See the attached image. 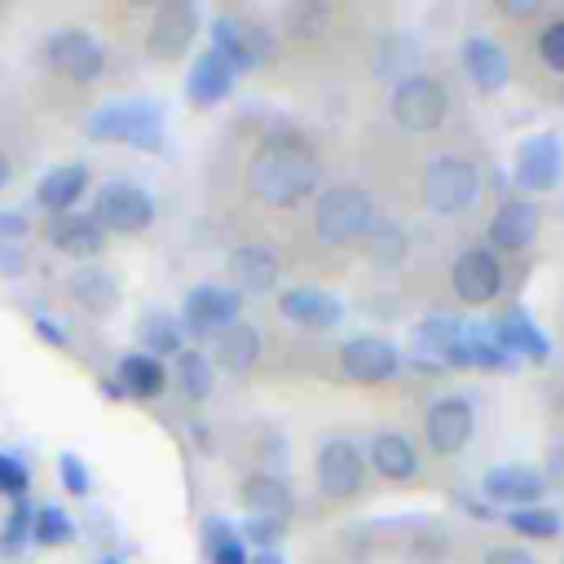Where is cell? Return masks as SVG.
<instances>
[{"instance_id":"obj_35","label":"cell","mask_w":564,"mask_h":564,"mask_svg":"<svg viewBox=\"0 0 564 564\" xmlns=\"http://www.w3.org/2000/svg\"><path fill=\"white\" fill-rule=\"evenodd\" d=\"M75 538V520L62 511V507H40L35 516H31V542H40V546H62V542H70Z\"/></svg>"},{"instance_id":"obj_37","label":"cell","mask_w":564,"mask_h":564,"mask_svg":"<svg viewBox=\"0 0 564 564\" xmlns=\"http://www.w3.org/2000/svg\"><path fill=\"white\" fill-rule=\"evenodd\" d=\"M533 48H538V62L555 75H564V18H546L533 35Z\"/></svg>"},{"instance_id":"obj_50","label":"cell","mask_w":564,"mask_h":564,"mask_svg":"<svg viewBox=\"0 0 564 564\" xmlns=\"http://www.w3.org/2000/svg\"><path fill=\"white\" fill-rule=\"evenodd\" d=\"M9 181H13V163H9V154L0 150V189H4Z\"/></svg>"},{"instance_id":"obj_23","label":"cell","mask_w":564,"mask_h":564,"mask_svg":"<svg viewBox=\"0 0 564 564\" xmlns=\"http://www.w3.org/2000/svg\"><path fill=\"white\" fill-rule=\"evenodd\" d=\"M234 79H238V70H234L216 48H207V53H198V62H194V70H189L185 93H189L194 106H216V101H225V97L234 93Z\"/></svg>"},{"instance_id":"obj_4","label":"cell","mask_w":564,"mask_h":564,"mask_svg":"<svg viewBox=\"0 0 564 564\" xmlns=\"http://www.w3.org/2000/svg\"><path fill=\"white\" fill-rule=\"evenodd\" d=\"M388 115H392V123H397L401 132H414V137L436 132V128L449 119V88H445L436 75L414 70V75H405V79L392 84Z\"/></svg>"},{"instance_id":"obj_24","label":"cell","mask_w":564,"mask_h":564,"mask_svg":"<svg viewBox=\"0 0 564 564\" xmlns=\"http://www.w3.org/2000/svg\"><path fill=\"white\" fill-rule=\"evenodd\" d=\"M366 463L383 476V480H414L419 476V449L405 432H379L366 449Z\"/></svg>"},{"instance_id":"obj_33","label":"cell","mask_w":564,"mask_h":564,"mask_svg":"<svg viewBox=\"0 0 564 564\" xmlns=\"http://www.w3.org/2000/svg\"><path fill=\"white\" fill-rule=\"evenodd\" d=\"M176 388H181L189 401H207L212 388H216L212 357L198 352V348H181V352H176Z\"/></svg>"},{"instance_id":"obj_6","label":"cell","mask_w":564,"mask_h":564,"mask_svg":"<svg viewBox=\"0 0 564 564\" xmlns=\"http://www.w3.org/2000/svg\"><path fill=\"white\" fill-rule=\"evenodd\" d=\"M212 48L234 70H251V66L273 57V31L247 13H216L212 18Z\"/></svg>"},{"instance_id":"obj_20","label":"cell","mask_w":564,"mask_h":564,"mask_svg":"<svg viewBox=\"0 0 564 564\" xmlns=\"http://www.w3.org/2000/svg\"><path fill=\"white\" fill-rule=\"evenodd\" d=\"M458 57H463L467 79H471L480 93H498V88L511 79V57H507V48H502L498 40H489V35H467L463 48H458Z\"/></svg>"},{"instance_id":"obj_3","label":"cell","mask_w":564,"mask_h":564,"mask_svg":"<svg viewBox=\"0 0 564 564\" xmlns=\"http://www.w3.org/2000/svg\"><path fill=\"white\" fill-rule=\"evenodd\" d=\"M419 194H423V207L432 216H463L480 198V167L463 154H436L423 167Z\"/></svg>"},{"instance_id":"obj_18","label":"cell","mask_w":564,"mask_h":564,"mask_svg":"<svg viewBox=\"0 0 564 564\" xmlns=\"http://www.w3.org/2000/svg\"><path fill=\"white\" fill-rule=\"evenodd\" d=\"M480 494H485L489 502L507 507V511H516V507H538L542 494H546V476H542L538 467H524V463H502V467L485 471Z\"/></svg>"},{"instance_id":"obj_15","label":"cell","mask_w":564,"mask_h":564,"mask_svg":"<svg viewBox=\"0 0 564 564\" xmlns=\"http://www.w3.org/2000/svg\"><path fill=\"white\" fill-rule=\"evenodd\" d=\"M225 269H229V282H234V291L242 295H269V291H278V282H282V256L269 247V242H238L234 251H229V260H225Z\"/></svg>"},{"instance_id":"obj_13","label":"cell","mask_w":564,"mask_h":564,"mask_svg":"<svg viewBox=\"0 0 564 564\" xmlns=\"http://www.w3.org/2000/svg\"><path fill=\"white\" fill-rule=\"evenodd\" d=\"M242 313V295L234 291V286H220V282H203V286H194L189 295H185V304H181V326L189 330V335H220L225 326H234V322H242L238 317Z\"/></svg>"},{"instance_id":"obj_48","label":"cell","mask_w":564,"mask_h":564,"mask_svg":"<svg viewBox=\"0 0 564 564\" xmlns=\"http://www.w3.org/2000/svg\"><path fill=\"white\" fill-rule=\"evenodd\" d=\"M498 9H502L507 18H542V4H533V0H529V4H511V0H507V4H498Z\"/></svg>"},{"instance_id":"obj_21","label":"cell","mask_w":564,"mask_h":564,"mask_svg":"<svg viewBox=\"0 0 564 564\" xmlns=\"http://www.w3.org/2000/svg\"><path fill=\"white\" fill-rule=\"evenodd\" d=\"M48 242H53V251H62V256H70V260H93V256L106 251V229H101L93 216L66 212V216H53Z\"/></svg>"},{"instance_id":"obj_36","label":"cell","mask_w":564,"mask_h":564,"mask_svg":"<svg viewBox=\"0 0 564 564\" xmlns=\"http://www.w3.org/2000/svg\"><path fill=\"white\" fill-rule=\"evenodd\" d=\"M507 524L516 529V533H524V538H538V542H546V538H555L560 533V516L551 511V507H516V511H507Z\"/></svg>"},{"instance_id":"obj_2","label":"cell","mask_w":564,"mask_h":564,"mask_svg":"<svg viewBox=\"0 0 564 564\" xmlns=\"http://www.w3.org/2000/svg\"><path fill=\"white\" fill-rule=\"evenodd\" d=\"M375 220H379V207H375L370 189H361V185H352V181H339V185L322 189V194L313 198V212H308L313 238H322L326 247L361 242Z\"/></svg>"},{"instance_id":"obj_5","label":"cell","mask_w":564,"mask_h":564,"mask_svg":"<svg viewBox=\"0 0 564 564\" xmlns=\"http://www.w3.org/2000/svg\"><path fill=\"white\" fill-rule=\"evenodd\" d=\"M88 137L123 141L137 150H159L163 145V115L154 101H106L88 115Z\"/></svg>"},{"instance_id":"obj_14","label":"cell","mask_w":564,"mask_h":564,"mask_svg":"<svg viewBox=\"0 0 564 564\" xmlns=\"http://www.w3.org/2000/svg\"><path fill=\"white\" fill-rule=\"evenodd\" d=\"M194 35H198V4H189V0H167V4H159L154 18H150L145 53H150L154 62H176V57L189 48Z\"/></svg>"},{"instance_id":"obj_49","label":"cell","mask_w":564,"mask_h":564,"mask_svg":"<svg viewBox=\"0 0 564 564\" xmlns=\"http://www.w3.org/2000/svg\"><path fill=\"white\" fill-rule=\"evenodd\" d=\"M247 564H282V555L278 551H256V555H247Z\"/></svg>"},{"instance_id":"obj_26","label":"cell","mask_w":564,"mask_h":564,"mask_svg":"<svg viewBox=\"0 0 564 564\" xmlns=\"http://www.w3.org/2000/svg\"><path fill=\"white\" fill-rule=\"evenodd\" d=\"M260 361V330L251 322H234L212 339V366L229 375H247Z\"/></svg>"},{"instance_id":"obj_42","label":"cell","mask_w":564,"mask_h":564,"mask_svg":"<svg viewBox=\"0 0 564 564\" xmlns=\"http://www.w3.org/2000/svg\"><path fill=\"white\" fill-rule=\"evenodd\" d=\"M31 516H35V511H26L22 502L13 507L9 524H4V538H0V546H4V551H18V546H22L26 538H31Z\"/></svg>"},{"instance_id":"obj_1","label":"cell","mask_w":564,"mask_h":564,"mask_svg":"<svg viewBox=\"0 0 564 564\" xmlns=\"http://www.w3.org/2000/svg\"><path fill=\"white\" fill-rule=\"evenodd\" d=\"M247 176H251V194L264 207L291 212V207H304L308 198H317L322 163H317V154H313V145H308L304 132L278 128V132H269L256 145Z\"/></svg>"},{"instance_id":"obj_28","label":"cell","mask_w":564,"mask_h":564,"mask_svg":"<svg viewBox=\"0 0 564 564\" xmlns=\"http://www.w3.org/2000/svg\"><path fill=\"white\" fill-rule=\"evenodd\" d=\"M361 256H366V264H375V269H397V264H405V256H410V234H405V225L392 220V216H379V220L366 229V238H361Z\"/></svg>"},{"instance_id":"obj_34","label":"cell","mask_w":564,"mask_h":564,"mask_svg":"<svg viewBox=\"0 0 564 564\" xmlns=\"http://www.w3.org/2000/svg\"><path fill=\"white\" fill-rule=\"evenodd\" d=\"M203 542L212 564H247V542L238 538V529L229 520H207L203 524Z\"/></svg>"},{"instance_id":"obj_10","label":"cell","mask_w":564,"mask_h":564,"mask_svg":"<svg viewBox=\"0 0 564 564\" xmlns=\"http://www.w3.org/2000/svg\"><path fill=\"white\" fill-rule=\"evenodd\" d=\"M538 229H542V207L533 198H524V194H511V198H502L494 207L489 229H485V247L494 256H520V251L533 247Z\"/></svg>"},{"instance_id":"obj_29","label":"cell","mask_w":564,"mask_h":564,"mask_svg":"<svg viewBox=\"0 0 564 564\" xmlns=\"http://www.w3.org/2000/svg\"><path fill=\"white\" fill-rule=\"evenodd\" d=\"M115 388L123 392V397H137V401H154L163 388H167V370H163V361L159 357H150V352H128L123 361H119V375H115Z\"/></svg>"},{"instance_id":"obj_12","label":"cell","mask_w":564,"mask_h":564,"mask_svg":"<svg viewBox=\"0 0 564 564\" xmlns=\"http://www.w3.org/2000/svg\"><path fill=\"white\" fill-rule=\"evenodd\" d=\"M476 436V410L467 397H436L423 414V441L436 458L463 454L467 441Z\"/></svg>"},{"instance_id":"obj_45","label":"cell","mask_w":564,"mask_h":564,"mask_svg":"<svg viewBox=\"0 0 564 564\" xmlns=\"http://www.w3.org/2000/svg\"><path fill=\"white\" fill-rule=\"evenodd\" d=\"M26 229H31V225H26L22 212H0V247H4V242H22Z\"/></svg>"},{"instance_id":"obj_32","label":"cell","mask_w":564,"mask_h":564,"mask_svg":"<svg viewBox=\"0 0 564 564\" xmlns=\"http://www.w3.org/2000/svg\"><path fill=\"white\" fill-rule=\"evenodd\" d=\"M137 339H141V352L150 357H176L185 344H181V322L167 317V313H145L137 322Z\"/></svg>"},{"instance_id":"obj_22","label":"cell","mask_w":564,"mask_h":564,"mask_svg":"<svg viewBox=\"0 0 564 564\" xmlns=\"http://www.w3.org/2000/svg\"><path fill=\"white\" fill-rule=\"evenodd\" d=\"M66 291H70V300H75L84 313H93V317L115 313V308H119V300H123L119 278H115L110 269H97V264L75 269V273L66 278Z\"/></svg>"},{"instance_id":"obj_27","label":"cell","mask_w":564,"mask_h":564,"mask_svg":"<svg viewBox=\"0 0 564 564\" xmlns=\"http://www.w3.org/2000/svg\"><path fill=\"white\" fill-rule=\"evenodd\" d=\"M238 498H242V507L251 516H269V520H286L291 507H295V494H291L286 476H269V471H251L242 480Z\"/></svg>"},{"instance_id":"obj_31","label":"cell","mask_w":564,"mask_h":564,"mask_svg":"<svg viewBox=\"0 0 564 564\" xmlns=\"http://www.w3.org/2000/svg\"><path fill=\"white\" fill-rule=\"evenodd\" d=\"M375 70L379 75H397V79L414 75L419 70V44L410 35H401V31L379 35V44H375Z\"/></svg>"},{"instance_id":"obj_7","label":"cell","mask_w":564,"mask_h":564,"mask_svg":"<svg viewBox=\"0 0 564 564\" xmlns=\"http://www.w3.org/2000/svg\"><path fill=\"white\" fill-rule=\"evenodd\" d=\"M44 62L70 84H97L106 75V48L84 26H62L44 40Z\"/></svg>"},{"instance_id":"obj_8","label":"cell","mask_w":564,"mask_h":564,"mask_svg":"<svg viewBox=\"0 0 564 564\" xmlns=\"http://www.w3.org/2000/svg\"><path fill=\"white\" fill-rule=\"evenodd\" d=\"M449 286H454V295H458L463 304H471V308L494 304V300L502 295V286H507L502 256H494L485 242L463 247V251L454 256V264H449Z\"/></svg>"},{"instance_id":"obj_9","label":"cell","mask_w":564,"mask_h":564,"mask_svg":"<svg viewBox=\"0 0 564 564\" xmlns=\"http://www.w3.org/2000/svg\"><path fill=\"white\" fill-rule=\"evenodd\" d=\"M93 220L106 234H141V229L154 225V198L132 181H110V185L97 189Z\"/></svg>"},{"instance_id":"obj_47","label":"cell","mask_w":564,"mask_h":564,"mask_svg":"<svg viewBox=\"0 0 564 564\" xmlns=\"http://www.w3.org/2000/svg\"><path fill=\"white\" fill-rule=\"evenodd\" d=\"M564 485V445H555L551 449V458H546V485Z\"/></svg>"},{"instance_id":"obj_16","label":"cell","mask_w":564,"mask_h":564,"mask_svg":"<svg viewBox=\"0 0 564 564\" xmlns=\"http://www.w3.org/2000/svg\"><path fill=\"white\" fill-rule=\"evenodd\" d=\"M560 172H564L560 137L538 132V137H524L520 141V150H516V185L520 189H529V194L555 189L560 185Z\"/></svg>"},{"instance_id":"obj_39","label":"cell","mask_w":564,"mask_h":564,"mask_svg":"<svg viewBox=\"0 0 564 564\" xmlns=\"http://www.w3.org/2000/svg\"><path fill=\"white\" fill-rule=\"evenodd\" d=\"M0 494L22 498L26 494V463L18 454H0Z\"/></svg>"},{"instance_id":"obj_40","label":"cell","mask_w":564,"mask_h":564,"mask_svg":"<svg viewBox=\"0 0 564 564\" xmlns=\"http://www.w3.org/2000/svg\"><path fill=\"white\" fill-rule=\"evenodd\" d=\"M260 463H264L269 476H282L286 471V441H282V432L264 427V436H260Z\"/></svg>"},{"instance_id":"obj_19","label":"cell","mask_w":564,"mask_h":564,"mask_svg":"<svg viewBox=\"0 0 564 564\" xmlns=\"http://www.w3.org/2000/svg\"><path fill=\"white\" fill-rule=\"evenodd\" d=\"M278 308L286 322H295L304 330H335L344 322V304L322 286H291L278 295Z\"/></svg>"},{"instance_id":"obj_51","label":"cell","mask_w":564,"mask_h":564,"mask_svg":"<svg viewBox=\"0 0 564 564\" xmlns=\"http://www.w3.org/2000/svg\"><path fill=\"white\" fill-rule=\"evenodd\" d=\"M101 564H123V560H119V555H106V560H101Z\"/></svg>"},{"instance_id":"obj_11","label":"cell","mask_w":564,"mask_h":564,"mask_svg":"<svg viewBox=\"0 0 564 564\" xmlns=\"http://www.w3.org/2000/svg\"><path fill=\"white\" fill-rule=\"evenodd\" d=\"M366 467H370V463H366L361 445L348 441V436L322 441V449H317V458H313V476H317V489H322L326 498H352V494H361Z\"/></svg>"},{"instance_id":"obj_43","label":"cell","mask_w":564,"mask_h":564,"mask_svg":"<svg viewBox=\"0 0 564 564\" xmlns=\"http://www.w3.org/2000/svg\"><path fill=\"white\" fill-rule=\"evenodd\" d=\"M62 485H66L75 498H84V494H88V467H84V458H79V454H62Z\"/></svg>"},{"instance_id":"obj_41","label":"cell","mask_w":564,"mask_h":564,"mask_svg":"<svg viewBox=\"0 0 564 564\" xmlns=\"http://www.w3.org/2000/svg\"><path fill=\"white\" fill-rule=\"evenodd\" d=\"M330 18L326 4H295L286 9V22H295V35H317V26Z\"/></svg>"},{"instance_id":"obj_46","label":"cell","mask_w":564,"mask_h":564,"mask_svg":"<svg viewBox=\"0 0 564 564\" xmlns=\"http://www.w3.org/2000/svg\"><path fill=\"white\" fill-rule=\"evenodd\" d=\"M485 564H538L524 546H489L485 551Z\"/></svg>"},{"instance_id":"obj_25","label":"cell","mask_w":564,"mask_h":564,"mask_svg":"<svg viewBox=\"0 0 564 564\" xmlns=\"http://www.w3.org/2000/svg\"><path fill=\"white\" fill-rule=\"evenodd\" d=\"M84 189H88V167H84V163H62V167H53V172L40 176L35 203H40L44 212H53V216H66V212L84 198Z\"/></svg>"},{"instance_id":"obj_30","label":"cell","mask_w":564,"mask_h":564,"mask_svg":"<svg viewBox=\"0 0 564 564\" xmlns=\"http://www.w3.org/2000/svg\"><path fill=\"white\" fill-rule=\"evenodd\" d=\"M494 339H498L502 352H524V357H533V361L546 357V339L533 330V322H529L524 313H502L498 326H494Z\"/></svg>"},{"instance_id":"obj_44","label":"cell","mask_w":564,"mask_h":564,"mask_svg":"<svg viewBox=\"0 0 564 564\" xmlns=\"http://www.w3.org/2000/svg\"><path fill=\"white\" fill-rule=\"evenodd\" d=\"M26 273V251L18 242H4L0 247V278H22Z\"/></svg>"},{"instance_id":"obj_38","label":"cell","mask_w":564,"mask_h":564,"mask_svg":"<svg viewBox=\"0 0 564 564\" xmlns=\"http://www.w3.org/2000/svg\"><path fill=\"white\" fill-rule=\"evenodd\" d=\"M286 533V520H269V516H251L247 524H242V542H251V546H260V551H273V542Z\"/></svg>"},{"instance_id":"obj_17","label":"cell","mask_w":564,"mask_h":564,"mask_svg":"<svg viewBox=\"0 0 564 564\" xmlns=\"http://www.w3.org/2000/svg\"><path fill=\"white\" fill-rule=\"evenodd\" d=\"M339 370L352 383H388L401 370V352H397V344H388L379 335H357L339 348Z\"/></svg>"}]
</instances>
